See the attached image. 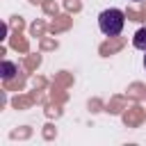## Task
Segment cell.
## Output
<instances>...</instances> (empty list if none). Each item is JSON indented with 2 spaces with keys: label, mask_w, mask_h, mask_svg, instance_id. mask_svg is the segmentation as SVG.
<instances>
[{
  "label": "cell",
  "mask_w": 146,
  "mask_h": 146,
  "mask_svg": "<svg viewBox=\"0 0 146 146\" xmlns=\"http://www.w3.org/2000/svg\"><path fill=\"white\" fill-rule=\"evenodd\" d=\"M123 25H125V16L116 7H110V9L100 11V16H98V27L105 36H119Z\"/></svg>",
  "instance_id": "cell-1"
},
{
  "label": "cell",
  "mask_w": 146,
  "mask_h": 146,
  "mask_svg": "<svg viewBox=\"0 0 146 146\" xmlns=\"http://www.w3.org/2000/svg\"><path fill=\"white\" fill-rule=\"evenodd\" d=\"M16 73H18V66H16L14 62L5 59V62H2V80H14Z\"/></svg>",
  "instance_id": "cell-2"
},
{
  "label": "cell",
  "mask_w": 146,
  "mask_h": 146,
  "mask_svg": "<svg viewBox=\"0 0 146 146\" xmlns=\"http://www.w3.org/2000/svg\"><path fill=\"white\" fill-rule=\"evenodd\" d=\"M132 46H135L137 50H144V52H146V27H139V30L135 32V36H132Z\"/></svg>",
  "instance_id": "cell-3"
},
{
  "label": "cell",
  "mask_w": 146,
  "mask_h": 146,
  "mask_svg": "<svg viewBox=\"0 0 146 146\" xmlns=\"http://www.w3.org/2000/svg\"><path fill=\"white\" fill-rule=\"evenodd\" d=\"M144 68H146V55H144Z\"/></svg>",
  "instance_id": "cell-4"
}]
</instances>
